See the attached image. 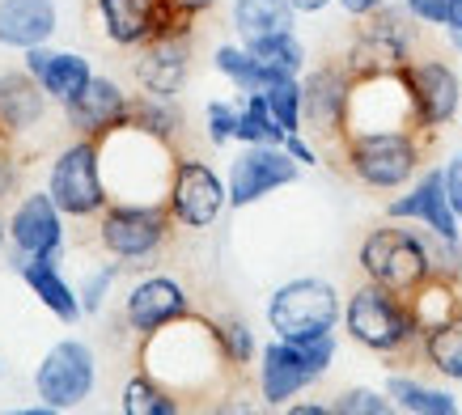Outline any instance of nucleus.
Instances as JSON below:
<instances>
[{
    "instance_id": "nucleus-1",
    "label": "nucleus",
    "mask_w": 462,
    "mask_h": 415,
    "mask_svg": "<svg viewBox=\"0 0 462 415\" xmlns=\"http://www.w3.org/2000/svg\"><path fill=\"white\" fill-rule=\"evenodd\" d=\"M141 364H144V374H153L174 394H196V390L212 386L221 369H234L225 360L221 339H217V322L196 318V314H187V318L170 322L162 331L144 335Z\"/></svg>"
},
{
    "instance_id": "nucleus-2",
    "label": "nucleus",
    "mask_w": 462,
    "mask_h": 415,
    "mask_svg": "<svg viewBox=\"0 0 462 415\" xmlns=\"http://www.w3.org/2000/svg\"><path fill=\"white\" fill-rule=\"evenodd\" d=\"M102 149V179L111 199H166L170 179H174V140H162L136 124L115 127L111 136L98 140Z\"/></svg>"
},
{
    "instance_id": "nucleus-3",
    "label": "nucleus",
    "mask_w": 462,
    "mask_h": 415,
    "mask_svg": "<svg viewBox=\"0 0 462 415\" xmlns=\"http://www.w3.org/2000/svg\"><path fill=\"white\" fill-rule=\"evenodd\" d=\"M424 136L416 127H386V132H344L339 152L344 166L369 191H399L411 187L424 170Z\"/></svg>"
},
{
    "instance_id": "nucleus-4",
    "label": "nucleus",
    "mask_w": 462,
    "mask_h": 415,
    "mask_svg": "<svg viewBox=\"0 0 462 415\" xmlns=\"http://www.w3.org/2000/svg\"><path fill=\"white\" fill-rule=\"evenodd\" d=\"M344 327L361 347L378 352V356H399L411 344H420V327L411 314V301L403 292L382 289L374 280H365L361 289L344 305Z\"/></svg>"
},
{
    "instance_id": "nucleus-5",
    "label": "nucleus",
    "mask_w": 462,
    "mask_h": 415,
    "mask_svg": "<svg viewBox=\"0 0 462 415\" xmlns=\"http://www.w3.org/2000/svg\"><path fill=\"white\" fill-rule=\"evenodd\" d=\"M356 263H361V276L382 284V289H394L411 297L433 272V254H429V242H424V229H399V221L382 225V229H369L356 250Z\"/></svg>"
},
{
    "instance_id": "nucleus-6",
    "label": "nucleus",
    "mask_w": 462,
    "mask_h": 415,
    "mask_svg": "<svg viewBox=\"0 0 462 415\" xmlns=\"http://www.w3.org/2000/svg\"><path fill=\"white\" fill-rule=\"evenodd\" d=\"M336 360V331L319 335V339H272L259 352V399L267 407H289L306 386L327 377Z\"/></svg>"
},
{
    "instance_id": "nucleus-7",
    "label": "nucleus",
    "mask_w": 462,
    "mask_h": 415,
    "mask_svg": "<svg viewBox=\"0 0 462 415\" xmlns=\"http://www.w3.org/2000/svg\"><path fill=\"white\" fill-rule=\"evenodd\" d=\"M339 318H344V301L336 284L319 276H297L267 297V327L281 339H319L336 331Z\"/></svg>"
},
{
    "instance_id": "nucleus-8",
    "label": "nucleus",
    "mask_w": 462,
    "mask_h": 415,
    "mask_svg": "<svg viewBox=\"0 0 462 415\" xmlns=\"http://www.w3.org/2000/svg\"><path fill=\"white\" fill-rule=\"evenodd\" d=\"M47 191H51V199L60 204V212L72 217V221L98 217L102 208L111 204V191H106V179H102L98 140L77 136L72 144H64V149L56 152V161H51Z\"/></svg>"
},
{
    "instance_id": "nucleus-9",
    "label": "nucleus",
    "mask_w": 462,
    "mask_h": 415,
    "mask_svg": "<svg viewBox=\"0 0 462 415\" xmlns=\"http://www.w3.org/2000/svg\"><path fill=\"white\" fill-rule=\"evenodd\" d=\"M174 212L166 199H111L98 212V246L111 259H149L166 246Z\"/></svg>"
},
{
    "instance_id": "nucleus-10",
    "label": "nucleus",
    "mask_w": 462,
    "mask_h": 415,
    "mask_svg": "<svg viewBox=\"0 0 462 415\" xmlns=\"http://www.w3.org/2000/svg\"><path fill=\"white\" fill-rule=\"evenodd\" d=\"M416 17L407 14L403 5L391 9V5H382L374 9L369 17H361V26H356V39H352L348 64L352 77H374V72H399L407 69L411 60H416V26H411Z\"/></svg>"
},
{
    "instance_id": "nucleus-11",
    "label": "nucleus",
    "mask_w": 462,
    "mask_h": 415,
    "mask_svg": "<svg viewBox=\"0 0 462 415\" xmlns=\"http://www.w3.org/2000/svg\"><path fill=\"white\" fill-rule=\"evenodd\" d=\"M94 382H98V360H94V347L85 339L51 344L47 356L39 360V369H34V394L56 411L81 407L94 394Z\"/></svg>"
},
{
    "instance_id": "nucleus-12",
    "label": "nucleus",
    "mask_w": 462,
    "mask_h": 415,
    "mask_svg": "<svg viewBox=\"0 0 462 415\" xmlns=\"http://www.w3.org/2000/svg\"><path fill=\"white\" fill-rule=\"evenodd\" d=\"M386 127H416V106H411V89L403 81V69L352 77L348 132H386Z\"/></svg>"
},
{
    "instance_id": "nucleus-13",
    "label": "nucleus",
    "mask_w": 462,
    "mask_h": 415,
    "mask_svg": "<svg viewBox=\"0 0 462 415\" xmlns=\"http://www.w3.org/2000/svg\"><path fill=\"white\" fill-rule=\"evenodd\" d=\"M301 161L284 144H242V152L229 161V208H251L263 195L293 187L301 179Z\"/></svg>"
},
{
    "instance_id": "nucleus-14",
    "label": "nucleus",
    "mask_w": 462,
    "mask_h": 415,
    "mask_svg": "<svg viewBox=\"0 0 462 415\" xmlns=\"http://www.w3.org/2000/svg\"><path fill=\"white\" fill-rule=\"evenodd\" d=\"M166 204L174 212V225L182 229H208L229 208V182L199 157H179L174 179H170Z\"/></svg>"
},
{
    "instance_id": "nucleus-15",
    "label": "nucleus",
    "mask_w": 462,
    "mask_h": 415,
    "mask_svg": "<svg viewBox=\"0 0 462 415\" xmlns=\"http://www.w3.org/2000/svg\"><path fill=\"white\" fill-rule=\"evenodd\" d=\"M403 81L411 89V106H416V127L437 136L441 127L462 111V77L449 69L446 60L416 56L403 69Z\"/></svg>"
},
{
    "instance_id": "nucleus-16",
    "label": "nucleus",
    "mask_w": 462,
    "mask_h": 415,
    "mask_svg": "<svg viewBox=\"0 0 462 415\" xmlns=\"http://www.w3.org/2000/svg\"><path fill=\"white\" fill-rule=\"evenodd\" d=\"M386 217H391V221H416L420 229H429V234L462 242V221L446 195V174H441V166L420 170V179L407 187V195H399V199L386 204Z\"/></svg>"
},
{
    "instance_id": "nucleus-17",
    "label": "nucleus",
    "mask_w": 462,
    "mask_h": 415,
    "mask_svg": "<svg viewBox=\"0 0 462 415\" xmlns=\"http://www.w3.org/2000/svg\"><path fill=\"white\" fill-rule=\"evenodd\" d=\"M14 254L26 259H64V212L51 191H30L9 217Z\"/></svg>"
},
{
    "instance_id": "nucleus-18",
    "label": "nucleus",
    "mask_w": 462,
    "mask_h": 415,
    "mask_svg": "<svg viewBox=\"0 0 462 415\" xmlns=\"http://www.w3.org/2000/svg\"><path fill=\"white\" fill-rule=\"evenodd\" d=\"M306 97V124L319 140H344L348 132V97H352V72L348 64H319L301 81Z\"/></svg>"
},
{
    "instance_id": "nucleus-19",
    "label": "nucleus",
    "mask_w": 462,
    "mask_h": 415,
    "mask_svg": "<svg viewBox=\"0 0 462 415\" xmlns=\"http://www.w3.org/2000/svg\"><path fill=\"white\" fill-rule=\"evenodd\" d=\"M187 314H191V297L174 276H144L141 284H132L124 301V322L136 339L162 331V327L187 318Z\"/></svg>"
},
{
    "instance_id": "nucleus-20",
    "label": "nucleus",
    "mask_w": 462,
    "mask_h": 415,
    "mask_svg": "<svg viewBox=\"0 0 462 415\" xmlns=\"http://www.w3.org/2000/svg\"><path fill=\"white\" fill-rule=\"evenodd\" d=\"M127 111H132V94H124V85L111 81V77H98L85 85L77 97L64 102V119L77 136H89V140H102L111 136L115 127L127 124Z\"/></svg>"
},
{
    "instance_id": "nucleus-21",
    "label": "nucleus",
    "mask_w": 462,
    "mask_h": 415,
    "mask_svg": "<svg viewBox=\"0 0 462 415\" xmlns=\"http://www.w3.org/2000/svg\"><path fill=\"white\" fill-rule=\"evenodd\" d=\"M132 72L144 94L179 97L191 77V39H149L136 47Z\"/></svg>"
},
{
    "instance_id": "nucleus-22",
    "label": "nucleus",
    "mask_w": 462,
    "mask_h": 415,
    "mask_svg": "<svg viewBox=\"0 0 462 415\" xmlns=\"http://www.w3.org/2000/svg\"><path fill=\"white\" fill-rule=\"evenodd\" d=\"M47 89L39 85V77H30L26 69L22 72H0V132L9 140L26 136L42 124L47 115Z\"/></svg>"
},
{
    "instance_id": "nucleus-23",
    "label": "nucleus",
    "mask_w": 462,
    "mask_h": 415,
    "mask_svg": "<svg viewBox=\"0 0 462 415\" xmlns=\"http://www.w3.org/2000/svg\"><path fill=\"white\" fill-rule=\"evenodd\" d=\"M60 30L56 0H0V47L30 51L51 42Z\"/></svg>"
},
{
    "instance_id": "nucleus-24",
    "label": "nucleus",
    "mask_w": 462,
    "mask_h": 415,
    "mask_svg": "<svg viewBox=\"0 0 462 415\" xmlns=\"http://www.w3.org/2000/svg\"><path fill=\"white\" fill-rule=\"evenodd\" d=\"M14 272L26 280V289L39 297V305H47L60 322H77L85 314L81 292L72 289L64 272H60V259H26V254H14Z\"/></svg>"
},
{
    "instance_id": "nucleus-25",
    "label": "nucleus",
    "mask_w": 462,
    "mask_h": 415,
    "mask_svg": "<svg viewBox=\"0 0 462 415\" xmlns=\"http://www.w3.org/2000/svg\"><path fill=\"white\" fill-rule=\"evenodd\" d=\"M229 22L238 42H259L272 34H289L297 30V9L293 0H234L229 5Z\"/></svg>"
},
{
    "instance_id": "nucleus-26",
    "label": "nucleus",
    "mask_w": 462,
    "mask_h": 415,
    "mask_svg": "<svg viewBox=\"0 0 462 415\" xmlns=\"http://www.w3.org/2000/svg\"><path fill=\"white\" fill-rule=\"evenodd\" d=\"M102 22V34L115 47L136 51L141 42L153 39V0H94Z\"/></svg>"
},
{
    "instance_id": "nucleus-27",
    "label": "nucleus",
    "mask_w": 462,
    "mask_h": 415,
    "mask_svg": "<svg viewBox=\"0 0 462 415\" xmlns=\"http://www.w3.org/2000/svg\"><path fill=\"white\" fill-rule=\"evenodd\" d=\"M411 301V314H416V327H420V335L429 331V327H437V322L454 318L462 309V280H449V276H429L420 284V289L407 297Z\"/></svg>"
},
{
    "instance_id": "nucleus-28",
    "label": "nucleus",
    "mask_w": 462,
    "mask_h": 415,
    "mask_svg": "<svg viewBox=\"0 0 462 415\" xmlns=\"http://www.w3.org/2000/svg\"><path fill=\"white\" fill-rule=\"evenodd\" d=\"M420 352L433 364V374H441L446 382H462V309L420 335Z\"/></svg>"
},
{
    "instance_id": "nucleus-29",
    "label": "nucleus",
    "mask_w": 462,
    "mask_h": 415,
    "mask_svg": "<svg viewBox=\"0 0 462 415\" xmlns=\"http://www.w3.org/2000/svg\"><path fill=\"white\" fill-rule=\"evenodd\" d=\"M386 394H391L394 411H407V415H458V399L449 390H437V386H424L416 377H403L394 374L386 382Z\"/></svg>"
},
{
    "instance_id": "nucleus-30",
    "label": "nucleus",
    "mask_w": 462,
    "mask_h": 415,
    "mask_svg": "<svg viewBox=\"0 0 462 415\" xmlns=\"http://www.w3.org/2000/svg\"><path fill=\"white\" fill-rule=\"evenodd\" d=\"M212 64H217V72H221L238 94H263L267 85L276 81V77L251 56V47H242V42H221V47L212 51Z\"/></svg>"
},
{
    "instance_id": "nucleus-31",
    "label": "nucleus",
    "mask_w": 462,
    "mask_h": 415,
    "mask_svg": "<svg viewBox=\"0 0 462 415\" xmlns=\"http://www.w3.org/2000/svg\"><path fill=\"white\" fill-rule=\"evenodd\" d=\"M94 81V69H89V60L81 56V51H56V56L47 60V69H42L39 85L47 89V97L51 102H69V97H77L85 89V85Z\"/></svg>"
},
{
    "instance_id": "nucleus-32",
    "label": "nucleus",
    "mask_w": 462,
    "mask_h": 415,
    "mask_svg": "<svg viewBox=\"0 0 462 415\" xmlns=\"http://www.w3.org/2000/svg\"><path fill=\"white\" fill-rule=\"evenodd\" d=\"M119 411L124 415H179L182 402L153 374H136V377H127L124 394H119Z\"/></svg>"
},
{
    "instance_id": "nucleus-33",
    "label": "nucleus",
    "mask_w": 462,
    "mask_h": 415,
    "mask_svg": "<svg viewBox=\"0 0 462 415\" xmlns=\"http://www.w3.org/2000/svg\"><path fill=\"white\" fill-rule=\"evenodd\" d=\"M242 47H251V56L259 60L272 77H301V72H306V47L297 39V30L272 34V39H259V42H242Z\"/></svg>"
},
{
    "instance_id": "nucleus-34",
    "label": "nucleus",
    "mask_w": 462,
    "mask_h": 415,
    "mask_svg": "<svg viewBox=\"0 0 462 415\" xmlns=\"http://www.w3.org/2000/svg\"><path fill=\"white\" fill-rule=\"evenodd\" d=\"M284 136L289 132L267 111L263 94H238V144H284Z\"/></svg>"
},
{
    "instance_id": "nucleus-35",
    "label": "nucleus",
    "mask_w": 462,
    "mask_h": 415,
    "mask_svg": "<svg viewBox=\"0 0 462 415\" xmlns=\"http://www.w3.org/2000/svg\"><path fill=\"white\" fill-rule=\"evenodd\" d=\"M127 124L144 127V132H153V136H162V140H174L182 127V115H179V106H174V97L141 94V97H132Z\"/></svg>"
},
{
    "instance_id": "nucleus-36",
    "label": "nucleus",
    "mask_w": 462,
    "mask_h": 415,
    "mask_svg": "<svg viewBox=\"0 0 462 415\" xmlns=\"http://www.w3.org/2000/svg\"><path fill=\"white\" fill-rule=\"evenodd\" d=\"M267 111L276 115V124L293 136V132H306V97H301V77H276V81L263 89Z\"/></svg>"
},
{
    "instance_id": "nucleus-37",
    "label": "nucleus",
    "mask_w": 462,
    "mask_h": 415,
    "mask_svg": "<svg viewBox=\"0 0 462 415\" xmlns=\"http://www.w3.org/2000/svg\"><path fill=\"white\" fill-rule=\"evenodd\" d=\"M217 339H221L225 360H229L234 369L251 364V356H254V335H251V327H246L242 318H217Z\"/></svg>"
},
{
    "instance_id": "nucleus-38",
    "label": "nucleus",
    "mask_w": 462,
    "mask_h": 415,
    "mask_svg": "<svg viewBox=\"0 0 462 415\" xmlns=\"http://www.w3.org/2000/svg\"><path fill=\"white\" fill-rule=\"evenodd\" d=\"M339 415H391L394 402L386 390H369V386H352L344 390L336 402H331Z\"/></svg>"
},
{
    "instance_id": "nucleus-39",
    "label": "nucleus",
    "mask_w": 462,
    "mask_h": 415,
    "mask_svg": "<svg viewBox=\"0 0 462 415\" xmlns=\"http://www.w3.org/2000/svg\"><path fill=\"white\" fill-rule=\"evenodd\" d=\"M204 127H208V144H229L238 136V102H225V97H212L204 106Z\"/></svg>"
},
{
    "instance_id": "nucleus-40",
    "label": "nucleus",
    "mask_w": 462,
    "mask_h": 415,
    "mask_svg": "<svg viewBox=\"0 0 462 415\" xmlns=\"http://www.w3.org/2000/svg\"><path fill=\"white\" fill-rule=\"evenodd\" d=\"M115 276H119V263H98L89 276H85V284L77 289L81 292L85 314H102V305H106V292H111Z\"/></svg>"
},
{
    "instance_id": "nucleus-41",
    "label": "nucleus",
    "mask_w": 462,
    "mask_h": 415,
    "mask_svg": "<svg viewBox=\"0 0 462 415\" xmlns=\"http://www.w3.org/2000/svg\"><path fill=\"white\" fill-rule=\"evenodd\" d=\"M449 5L454 0H403V9L424 26H449Z\"/></svg>"
},
{
    "instance_id": "nucleus-42",
    "label": "nucleus",
    "mask_w": 462,
    "mask_h": 415,
    "mask_svg": "<svg viewBox=\"0 0 462 415\" xmlns=\"http://www.w3.org/2000/svg\"><path fill=\"white\" fill-rule=\"evenodd\" d=\"M441 174H446V195H449V204H454V212H458V221H462V149L449 157L446 166H441Z\"/></svg>"
},
{
    "instance_id": "nucleus-43",
    "label": "nucleus",
    "mask_w": 462,
    "mask_h": 415,
    "mask_svg": "<svg viewBox=\"0 0 462 415\" xmlns=\"http://www.w3.org/2000/svg\"><path fill=\"white\" fill-rule=\"evenodd\" d=\"M17 182V161H14V140L0 132V199H9Z\"/></svg>"
},
{
    "instance_id": "nucleus-44",
    "label": "nucleus",
    "mask_w": 462,
    "mask_h": 415,
    "mask_svg": "<svg viewBox=\"0 0 462 415\" xmlns=\"http://www.w3.org/2000/svg\"><path fill=\"white\" fill-rule=\"evenodd\" d=\"M284 149L293 152V157L301 161V166H319V149H314V144H310V140L301 136V132H293V136H284Z\"/></svg>"
},
{
    "instance_id": "nucleus-45",
    "label": "nucleus",
    "mask_w": 462,
    "mask_h": 415,
    "mask_svg": "<svg viewBox=\"0 0 462 415\" xmlns=\"http://www.w3.org/2000/svg\"><path fill=\"white\" fill-rule=\"evenodd\" d=\"M336 5H339V9H344L348 17H356V22H361V17H369L374 9H382L386 0H336Z\"/></svg>"
},
{
    "instance_id": "nucleus-46",
    "label": "nucleus",
    "mask_w": 462,
    "mask_h": 415,
    "mask_svg": "<svg viewBox=\"0 0 462 415\" xmlns=\"http://www.w3.org/2000/svg\"><path fill=\"white\" fill-rule=\"evenodd\" d=\"M289 411L293 415H327V411H336V407H327V402H289Z\"/></svg>"
},
{
    "instance_id": "nucleus-47",
    "label": "nucleus",
    "mask_w": 462,
    "mask_h": 415,
    "mask_svg": "<svg viewBox=\"0 0 462 415\" xmlns=\"http://www.w3.org/2000/svg\"><path fill=\"white\" fill-rule=\"evenodd\" d=\"M327 5H331V0H293V9H297V14H322Z\"/></svg>"
},
{
    "instance_id": "nucleus-48",
    "label": "nucleus",
    "mask_w": 462,
    "mask_h": 415,
    "mask_svg": "<svg viewBox=\"0 0 462 415\" xmlns=\"http://www.w3.org/2000/svg\"><path fill=\"white\" fill-rule=\"evenodd\" d=\"M179 5H187L191 14H208V9L217 5V0H179Z\"/></svg>"
},
{
    "instance_id": "nucleus-49",
    "label": "nucleus",
    "mask_w": 462,
    "mask_h": 415,
    "mask_svg": "<svg viewBox=\"0 0 462 415\" xmlns=\"http://www.w3.org/2000/svg\"><path fill=\"white\" fill-rule=\"evenodd\" d=\"M449 30H462V0L449 5Z\"/></svg>"
},
{
    "instance_id": "nucleus-50",
    "label": "nucleus",
    "mask_w": 462,
    "mask_h": 415,
    "mask_svg": "<svg viewBox=\"0 0 462 415\" xmlns=\"http://www.w3.org/2000/svg\"><path fill=\"white\" fill-rule=\"evenodd\" d=\"M446 39H449V47H454V51L462 56V30H449V26H446Z\"/></svg>"
},
{
    "instance_id": "nucleus-51",
    "label": "nucleus",
    "mask_w": 462,
    "mask_h": 415,
    "mask_svg": "<svg viewBox=\"0 0 462 415\" xmlns=\"http://www.w3.org/2000/svg\"><path fill=\"white\" fill-rule=\"evenodd\" d=\"M5 234H9V229H5V225H0V246H5Z\"/></svg>"
}]
</instances>
